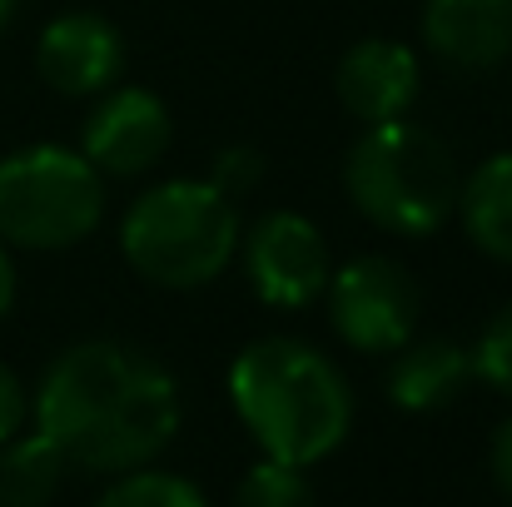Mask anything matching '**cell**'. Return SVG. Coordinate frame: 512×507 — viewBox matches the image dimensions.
I'll use <instances>...</instances> for the list:
<instances>
[{
  "label": "cell",
  "mask_w": 512,
  "mask_h": 507,
  "mask_svg": "<svg viewBox=\"0 0 512 507\" xmlns=\"http://www.w3.org/2000/svg\"><path fill=\"white\" fill-rule=\"evenodd\" d=\"M493 478H498V488L512 498V418H503L498 433H493Z\"/></svg>",
  "instance_id": "ffe728a7"
},
{
  "label": "cell",
  "mask_w": 512,
  "mask_h": 507,
  "mask_svg": "<svg viewBox=\"0 0 512 507\" xmlns=\"http://www.w3.org/2000/svg\"><path fill=\"white\" fill-rule=\"evenodd\" d=\"M15 309V264H10V249L0 244V319Z\"/></svg>",
  "instance_id": "44dd1931"
},
{
  "label": "cell",
  "mask_w": 512,
  "mask_h": 507,
  "mask_svg": "<svg viewBox=\"0 0 512 507\" xmlns=\"http://www.w3.org/2000/svg\"><path fill=\"white\" fill-rule=\"evenodd\" d=\"M174 140L170 105L140 85H110L80 130V155L105 179H140L165 160Z\"/></svg>",
  "instance_id": "ba28073f"
},
{
  "label": "cell",
  "mask_w": 512,
  "mask_h": 507,
  "mask_svg": "<svg viewBox=\"0 0 512 507\" xmlns=\"http://www.w3.org/2000/svg\"><path fill=\"white\" fill-rule=\"evenodd\" d=\"M35 70L55 95L85 100V95H105L120 70H125V40L120 30L95 15V10H70L55 15L40 40H35Z\"/></svg>",
  "instance_id": "9c48e42d"
},
{
  "label": "cell",
  "mask_w": 512,
  "mask_h": 507,
  "mask_svg": "<svg viewBox=\"0 0 512 507\" xmlns=\"http://www.w3.org/2000/svg\"><path fill=\"white\" fill-rule=\"evenodd\" d=\"M10 15H15V0H0V30L10 25Z\"/></svg>",
  "instance_id": "7402d4cb"
},
{
  "label": "cell",
  "mask_w": 512,
  "mask_h": 507,
  "mask_svg": "<svg viewBox=\"0 0 512 507\" xmlns=\"http://www.w3.org/2000/svg\"><path fill=\"white\" fill-rule=\"evenodd\" d=\"M229 403L264 458L314 468L339 453L353 428V388L314 343L289 334L254 338L229 363Z\"/></svg>",
  "instance_id": "7a4b0ae2"
},
{
  "label": "cell",
  "mask_w": 512,
  "mask_h": 507,
  "mask_svg": "<svg viewBox=\"0 0 512 507\" xmlns=\"http://www.w3.org/2000/svg\"><path fill=\"white\" fill-rule=\"evenodd\" d=\"M95 507H209L204 493L179 478V473H160V468H130L115 473V483L95 498Z\"/></svg>",
  "instance_id": "9a60e30c"
},
{
  "label": "cell",
  "mask_w": 512,
  "mask_h": 507,
  "mask_svg": "<svg viewBox=\"0 0 512 507\" xmlns=\"http://www.w3.org/2000/svg\"><path fill=\"white\" fill-rule=\"evenodd\" d=\"M473 378V358L453 338H408L388 363V398L403 413H438L448 408Z\"/></svg>",
  "instance_id": "7c38bea8"
},
{
  "label": "cell",
  "mask_w": 512,
  "mask_h": 507,
  "mask_svg": "<svg viewBox=\"0 0 512 507\" xmlns=\"http://www.w3.org/2000/svg\"><path fill=\"white\" fill-rule=\"evenodd\" d=\"M105 219V174L80 150L25 145L0 160V244L55 254L85 244Z\"/></svg>",
  "instance_id": "5b68a950"
},
{
  "label": "cell",
  "mask_w": 512,
  "mask_h": 507,
  "mask_svg": "<svg viewBox=\"0 0 512 507\" xmlns=\"http://www.w3.org/2000/svg\"><path fill=\"white\" fill-rule=\"evenodd\" d=\"M264 155L259 150H249V145H229V150H219L214 155V165H209V184H219L229 199H239V194H249L259 179H264Z\"/></svg>",
  "instance_id": "ac0fdd59"
},
{
  "label": "cell",
  "mask_w": 512,
  "mask_h": 507,
  "mask_svg": "<svg viewBox=\"0 0 512 507\" xmlns=\"http://www.w3.org/2000/svg\"><path fill=\"white\" fill-rule=\"evenodd\" d=\"M334 90L358 125H388L413 110V100L423 90V65L403 40L368 35L343 50L339 70H334Z\"/></svg>",
  "instance_id": "30bf717a"
},
{
  "label": "cell",
  "mask_w": 512,
  "mask_h": 507,
  "mask_svg": "<svg viewBox=\"0 0 512 507\" xmlns=\"http://www.w3.org/2000/svg\"><path fill=\"white\" fill-rule=\"evenodd\" d=\"M329 299V324L353 353H398L408 338L418 334L423 314V289L418 279L388 259V254H358L339 264L324 284Z\"/></svg>",
  "instance_id": "8992f818"
},
{
  "label": "cell",
  "mask_w": 512,
  "mask_h": 507,
  "mask_svg": "<svg viewBox=\"0 0 512 507\" xmlns=\"http://www.w3.org/2000/svg\"><path fill=\"white\" fill-rule=\"evenodd\" d=\"M35 428L85 473L150 468L179 433L174 373L135 343L85 338L65 348L30 398Z\"/></svg>",
  "instance_id": "6da1fadb"
},
{
  "label": "cell",
  "mask_w": 512,
  "mask_h": 507,
  "mask_svg": "<svg viewBox=\"0 0 512 507\" xmlns=\"http://www.w3.org/2000/svg\"><path fill=\"white\" fill-rule=\"evenodd\" d=\"M65 453L35 428V433H15L10 443H0V507H45L60 493L65 478Z\"/></svg>",
  "instance_id": "5bb4252c"
},
{
  "label": "cell",
  "mask_w": 512,
  "mask_h": 507,
  "mask_svg": "<svg viewBox=\"0 0 512 507\" xmlns=\"http://www.w3.org/2000/svg\"><path fill=\"white\" fill-rule=\"evenodd\" d=\"M234 507H314V488H309L304 468L259 458V463L239 478Z\"/></svg>",
  "instance_id": "2e32d148"
},
{
  "label": "cell",
  "mask_w": 512,
  "mask_h": 507,
  "mask_svg": "<svg viewBox=\"0 0 512 507\" xmlns=\"http://www.w3.org/2000/svg\"><path fill=\"white\" fill-rule=\"evenodd\" d=\"M468 358H473V378L478 383H488L493 393L512 398V304H503L483 324V334L468 348Z\"/></svg>",
  "instance_id": "e0dca14e"
},
{
  "label": "cell",
  "mask_w": 512,
  "mask_h": 507,
  "mask_svg": "<svg viewBox=\"0 0 512 507\" xmlns=\"http://www.w3.org/2000/svg\"><path fill=\"white\" fill-rule=\"evenodd\" d=\"M463 234L493 264H512V150L488 155L458 189Z\"/></svg>",
  "instance_id": "4fadbf2b"
},
{
  "label": "cell",
  "mask_w": 512,
  "mask_h": 507,
  "mask_svg": "<svg viewBox=\"0 0 512 507\" xmlns=\"http://www.w3.org/2000/svg\"><path fill=\"white\" fill-rule=\"evenodd\" d=\"M25 413H30L25 383L15 378V368H5V363H0V443H10V438L25 428Z\"/></svg>",
  "instance_id": "d6986e66"
},
{
  "label": "cell",
  "mask_w": 512,
  "mask_h": 507,
  "mask_svg": "<svg viewBox=\"0 0 512 507\" xmlns=\"http://www.w3.org/2000/svg\"><path fill=\"white\" fill-rule=\"evenodd\" d=\"M343 189L353 209L398 239H428L458 214L463 169L448 140L413 120L363 125L343 160Z\"/></svg>",
  "instance_id": "3957f363"
},
{
  "label": "cell",
  "mask_w": 512,
  "mask_h": 507,
  "mask_svg": "<svg viewBox=\"0 0 512 507\" xmlns=\"http://www.w3.org/2000/svg\"><path fill=\"white\" fill-rule=\"evenodd\" d=\"M239 259L254 299L269 309H309L314 299H324V284L334 274L329 239L294 209H269L249 229H239Z\"/></svg>",
  "instance_id": "52a82bcc"
},
{
  "label": "cell",
  "mask_w": 512,
  "mask_h": 507,
  "mask_svg": "<svg viewBox=\"0 0 512 507\" xmlns=\"http://www.w3.org/2000/svg\"><path fill=\"white\" fill-rule=\"evenodd\" d=\"M423 45L453 70H498L512 60V0H423Z\"/></svg>",
  "instance_id": "8fae6325"
},
{
  "label": "cell",
  "mask_w": 512,
  "mask_h": 507,
  "mask_svg": "<svg viewBox=\"0 0 512 507\" xmlns=\"http://www.w3.org/2000/svg\"><path fill=\"white\" fill-rule=\"evenodd\" d=\"M239 209L209 179H165L120 219L125 264L160 289H204L239 254Z\"/></svg>",
  "instance_id": "277c9868"
}]
</instances>
